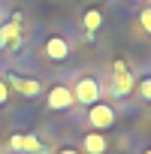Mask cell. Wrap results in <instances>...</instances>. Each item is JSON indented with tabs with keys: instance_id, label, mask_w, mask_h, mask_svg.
I'll return each instance as SVG.
<instances>
[{
	"instance_id": "cell-8",
	"label": "cell",
	"mask_w": 151,
	"mask_h": 154,
	"mask_svg": "<svg viewBox=\"0 0 151 154\" xmlns=\"http://www.w3.org/2000/svg\"><path fill=\"white\" fill-rule=\"evenodd\" d=\"M82 151L85 154H106L109 151V139L100 133V130H91L82 136Z\"/></svg>"
},
{
	"instance_id": "cell-16",
	"label": "cell",
	"mask_w": 151,
	"mask_h": 154,
	"mask_svg": "<svg viewBox=\"0 0 151 154\" xmlns=\"http://www.w3.org/2000/svg\"><path fill=\"white\" fill-rule=\"evenodd\" d=\"M130 3H142V0H130Z\"/></svg>"
},
{
	"instance_id": "cell-5",
	"label": "cell",
	"mask_w": 151,
	"mask_h": 154,
	"mask_svg": "<svg viewBox=\"0 0 151 154\" xmlns=\"http://www.w3.org/2000/svg\"><path fill=\"white\" fill-rule=\"evenodd\" d=\"M3 82H6L12 91H18L21 97H39V94H42V85H39L36 79H24V75H15V72H9Z\"/></svg>"
},
{
	"instance_id": "cell-7",
	"label": "cell",
	"mask_w": 151,
	"mask_h": 154,
	"mask_svg": "<svg viewBox=\"0 0 151 154\" xmlns=\"http://www.w3.org/2000/svg\"><path fill=\"white\" fill-rule=\"evenodd\" d=\"M9 148H12V151H24V154H42V151H45V145H42L33 133H27V136H21V133L9 136Z\"/></svg>"
},
{
	"instance_id": "cell-6",
	"label": "cell",
	"mask_w": 151,
	"mask_h": 154,
	"mask_svg": "<svg viewBox=\"0 0 151 154\" xmlns=\"http://www.w3.org/2000/svg\"><path fill=\"white\" fill-rule=\"evenodd\" d=\"M45 103H48V109H51V112H63V109H69L76 100H72V91H69L66 85H54V88L48 91Z\"/></svg>"
},
{
	"instance_id": "cell-10",
	"label": "cell",
	"mask_w": 151,
	"mask_h": 154,
	"mask_svg": "<svg viewBox=\"0 0 151 154\" xmlns=\"http://www.w3.org/2000/svg\"><path fill=\"white\" fill-rule=\"evenodd\" d=\"M82 27H85V33H94V30H100V27H103V9H100V6H91V9H85V15H82Z\"/></svg>"
},
{
	"instance_id": "cell-14",
	"label": "cell",
	"mask_w": 151,
	"mask_h": 154,
	"mask_svg": "<svg viewBox=\"0 0 151 154\" xmlns=\"http://www.w3.org/2000/svg\"><path fill=\"white\" fill-rule=\"evenodd\" d=\"M57 154H82V151H76V148H69V145H66V148H60Z\"/></svg>"
},
{
	"instance_id": "cell-12",
	"label": "cell",
	"mask_w": 151,
	"mask_h": 154,
	"mask_svg": "<svg viewBox=\"0 0 151 154\" xmlns=\"http://www.w3.org/2000/svg\"><path fill=\"white\" fill-rule=\"evenodd\" d=\"M139 24H142V30L151 36V6H142V12H139Z\"/></svg>"
},
{
	"instance_id": "cell-15",
	"label": "cell",
	"mask_w": 151,
	"mask_h": 154,
	"mask_svg": "<svg viewBox=\"0 0 151 154\" xmlns=\"http://www.w3.org/2000/svg\"><path fill=\"white\" fill-rule=\"evenodd\" d=\"M142 154H151V148H145V151H142Z\"/></svg>"
},
{
	"instance_id": "cell-13",
	"label": "cell",
	"mask_w": 151,
	"mask_h": 154,
	"mask_svg": "<svg viewBox=\"0 0 151 154\" xmlns=\"http://www.w3.org/2000/svg\"><path fill=\"white\" fill-rule=\"evenodd\" d=\"M6 100H9V85H6L3 79H0V106H3Z\"/></svg>"
},
{
	"instance_id": "cell-9",
	"label": "cell",
	"mask_w": 151,
	"mask_h": 154,
	"mask_svg": "<svg viewBox=\"0 0 151 154\" xmlns=\"http://www.w3.org/2000/svg\"><path fill=\"white\" fill-rule=\"evenodd\" d=\"M45 54H48V60H66L69 57V42L63 36H51L45 42Z\"/></svg>"
},
{
	"instance_id": "cell-2",
	"label": "cell",
	"mask_w": 151,
	"mask_h": 154,
	"mask_svg": "<svg viewBox=\"0 0 151 154\" xmlns=\"http://www.w3.org/2000/svg\"><path fill=\"white\" fill-rule=\"evenodd\" d=\"M69 91H72V100L82 103V106H94V103H100V97H103V88H100V82L94 79V75H82Z\"/></svg>"
},
{
	"instance_id": "cell-3",
	"label": "cell",
	"mask_w": 151,
	"mask_h": 154,
	"mask_svg": "<svg viewBox=\"0 0 151 154\" xmlns=\"http://www.w3.org/2000/svg\"><path fill=\"white\" fill-rule=\"evenodd\" d=\"M88 124L94 127V130H109V127H115V109L109 106V103H94V106H88Z\"/></svg>"
},
{
	"instance_id": "cell-1",
	"label": "cell",
	"mask_w": 151,
	"mask_h": 154,
	"mask_svg": "<svg viewBox=\"0 0 151 154\" xmlns=\"http://www.w3.org/2000/svg\"><path fill=\"white\" fill-rule=\"evenodd\" d=\"M133 88H136V82H133V72H130L127 60L115 57L112 60V94L115 97H130Z\"/></svg>"
},
{
	"instance_id": "cell-11",
	"label": "cell",
	"mask_w": 151,
	"mask_h": 154,
	"mask_svg": "<svg viewBox=\"0 0 151 154\" xmlns=\"http://www.w3.org/2000/svg\"><path fill=\"white\" fill-rule=\"evenodd\" d=\"M136 94H139V100L151 103V75H145V79H139V85H136Z\"/></svg>"
},
{
	"instance_id": "cell-4",
	"label": "cell",
	"mask_w": 151,
	"mask_h": 154,
	"mask_svg": "<svg viewBox=\"0 0 151 154\" xmlns=\"http://www.w3.org/2000/svg\"><path fill=\"white\" fill-rule=\"evenodd\" d=\"M0 45L18 51V45H21V12H15L9 18V24H3V30H0Z\"/></svg>"
}]
</instances>
